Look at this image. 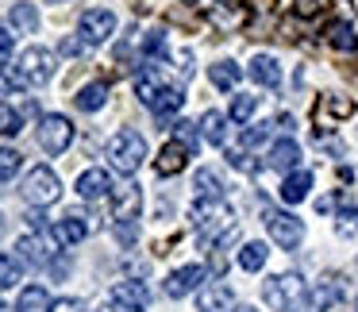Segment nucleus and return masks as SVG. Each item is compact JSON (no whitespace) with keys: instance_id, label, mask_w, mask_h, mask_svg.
<instances>
[{"instance_id":"obj_32","label":"nucleus","mask_w":358,"mask_h":312,"mask_svg":"<svg viewBox=\"0 0 358 312\" xmlns=\"http://www.w3.org/2000/svg\"><path fill=\"white\" fill-rule=\"evenodd\" d=\"M24 132V112L12 104H0V135H20Z\"/></svg>"},{"instance_id":"obj_17","label":"nucleus","mask_w":358,"mask_h":312,"mask_svg":"<svg viewBox=\"0 0 358 312\" xmlns=\"http://www.w3.org/2000/svg\"><path fill=\"white\" fill-rule=\"evenodd\" d=\"M247 73H250L255 85H266V89H278V81H281V66L273 55H255L247 66Z\"/></svg>"},{"instance_id":"obj_29","label":"nucleus","mask_w":358,"mask_h":312,"mask_svg":"<svg viewBox=\"0 0 358 312\" xmlns=\"http://www.w3.org/2000/svg\"><path fill=\"white\" fill-rule=\"evenodd\" d=\"M8 24L16 27V31H24V35L39 31V12H35V4H12Z\"/></svg>"},{"instance_id":"obj_2","label":"nucleus","mask_w":358,"mask_h":312,"mask_svg":"<svg viewBox=\"0 0 358 312\" xmlns=\"http://www.w3.org/2000/svg\"><path fill=\"white\" fill-rule=\"evenodd\" d=\"M143 158H147V139H143L139 132H131V127H124V132L112 135L108 143V162L116 173H135L143 166Z\"/></svg>"},{"instance_id":"obj_25","label":"nucleus","mask_w":358,"mask_h":312,"mask_svg":"<svg viewBox=\"0 0 358 312\" xmlns=\"http://www.w3.org/2000/svg\"><path fill=\"white\" fill-rule=\"evenodd\" d=\"M73 104H78L81 112H96L108 104V81H93V85H85L78 97H73Z\"/></svg>"},{"instance_id":"obj_35","label":"nucleus","mask_w":358,"mask_h":312,"mask_svg":"<svg viewBox=\"0 0 358 312\" xmlns=\"http://www.w3.org/2000/svg\"><path fill=\"white\" fill-rule=\"evenodd\" d=\"M112 235H116V243H120V247H131V243L139 239V220H116Z\"/></svg>"},{"instance_id":"obj_6","label":"nucleus","mask_w":358,"mask_h":312,"mask_svg":"<svg viewBox=\"0 0 358 312\" xmlns=\"http://www.w3.org/2000/svg\"><path fill=\"white\" fill-rule=\"evenodd\" d=\"M16 73H20L24 85H47V81L55 78V55L43 50V47H27L16 62Z\"/></svg>"},{"instance_id":"obj_47","label":"nucleus","mask_w":358,"mask_h":312,"mask_svg":"<svg viewBox=\"0 0 358 312\" xmlns=\"http://www.w3.org/2000/svg\"><path fill=\"white\" fill-rule=\"evenodd\" d=\"M0 235H4V216H0Z\"/></svg>"},{"instance_id":"obj_28","label":"nucleus","mask_w":358,"mask_h":312,"mask_svg":"<svg viewBox=\"0 0 358 312\" xmlns=\"http://www.w3.org/2000/svg\"><path fill=\"white\" fill-rule=\"evenodd\" d=\"M201 135L208 143H216V147H224V139H227V116L224 112H204L201 116Z\"/></svg>"},{"instance_id":"obj_24","label":"nucleus","mask_w":358,"mask_h":312,"mask_svg":"<svg viewBox=\"0 0 358 312\" xmlns=\"http://www.w3.org/2000/svg\"><path fill=\"white\" fill-rule=\"evenodd\" d=\"M50 293L43 285H27L20 289V301H16V312H50Z\"/></svg>"},{"instance_id":"obj_4","label":"nucleus","mask_w":358,"mask_h":312,"mask_svg":"<svg viewBox=\"0 0 358 312\" xmlns=\"http://www.w3.org/2000/svg\"><path fill=\"white\" fill-rule=\"evenodd\" d=\"M24 201L35 204V208H47V204H55L58 197H62V181H58V173L50 170V166H35L31 173L24 178Z\"/></svg>"},{"instance_id":"obj_16","label":"nucleus","mask_w":358,"mask_h":312,"mask_svg":"<svg viewBox=\"0 0 358 312\" xmlns=\"http://www.w3.org/2000/svg\"><path fill=\"white\" fill-rule=\"evenodd\" d=\"M73 189H78L81 201H101V197L112 193V178H108V170H85Z\"/></svg>"},{"instance_id":"obj_48","label":"nucleus","mask_w":358,"mask_h":312,"mask_svg":"<svg viewBox=\"0 0 358 312\" xmlns=\"http://www.w3.org/2000/svg\"><path fill=\"white\" fill-rule=\"evenodd\" d=\"M181 4H196V0H181Z\"/></svg>"},{"instance_id":"obj_21","label":"nucleus","mask_w":358,"mask_h":312,"mask_svg":"<svg viewBox=\"0 0 358 312\" xmlns=\"http://www.w3.org/2000/svg\"><path fill=\"white\" fill-rule=\"evenodd\" d=\"M308 189H312V173L308 170H296V173H289V178L281 181V201H285V204H301L304 197H308Z\"/></svg>"},{"instance_id":"obj_33","label":"nucleus","mask_w":358,"mask_h":312,"mask_svg":"<svg viewBox=\"0 0 358 312\" xmlns=\"http://www.w3.org/2000/svg\"><path fill=\"white\" fill-rule=\"evenodd\" d=\"M255 108H258V97H247V93L231 97V120L235 124H247V120L255 116Z\"/></svg>"},{"instance_id":"obj_9","label":"nucleus","mask_w":358,"mask_h":312,"mask_svg":"<svg viewBox=\"0 0 358 312\" xmlns=\"http://www.w3.org/2000/svg\"><path fill=\"white\" fill-rule=\"evenodd\" d=\"M112 31H116V16H112L108 8H89V12H81L78 35L89 43V47H96V43H108Z\"/></svg>"},{"instance_id":"obj_12","label":"nucleus","mask_w":358,"mask_h":312,"mask_svg":"<svg viewBox=\"0 0 358 312\" xmlns=\"http://www.w3.org/2000/svg\"><path fill=\"white\" fill-rule=\"evenodd\" d=\"M339 297H343V278H339V274H331V278H324L320 285H312L304 312H327V309L339 304Z\"/></svg>"},{"instance_id":"obj_20","label":"nucleus","mask_w":358,"mask_h":312,"mask_svg":"<svg viewBox=\"0 0 358 312\" xmlns=\"http://www.w3.org/2000/svg\"><path fill=\"white\" fill-rule=\"evenodd\" d=\"M324 39H327V47L343 50V55L358 50V35H355V27H350L347 20H331V24H327V31H324Z\"/></svg>"},{"instance_id":"obj_42","label":"nucleus","mask_w":358,"mask_h":312,"mask_svg":"<svg viewBox=\"0 0 358 312\" xmlns=\"http://www.w3.org/2000/svg\"><path fill=\"white\" fill-rule=\"evenodd\" d=\"M85 47H89L85 39H62V55H70V58L85 55Z\"/></svg>"},{"instance_id":"obj_10","label":"nucleus","mask_w":358,"mask_h":312,"mask_svg":"<svg viewBox=\"0 0 358 312\" xmlns=\"http://www.w3.org/2000/svg\"><path fill=\"white\" fill-rule=\"evenodd\" d=\"M204 281H208V270L204 266H181V270H173L170 278H166V297H173V301H181V297H189L193 289H201Z\"/></svg>"},{"instance_id":"obj_38","label":"nucleus","mask_w":358,"mask_h":312,"mask_svg":"<svg viewBox=\"0 0 358 312\" xmlns=\"http://www.w3.org/2000/svg\"><path fill=\"white\" fill-rule=\"evenodd\" d=\"M270 132H273L270 124H255V127H247V132H243V147H262V143L270 139Z\"/></svg>"},{"instance_id":"obj_11","label":"nucleus","mask_w":358,"mask_h":312,"mask_svg":"<svg viewBox=\"0 0 358 312\" xmlns=\"http://www.w3.org/2000/svg\"><path fill=\"white\" fill-rule=\"evenodd\" d=\"M112 216L116 220H139V208H143V193L139 185H112Z\"/></svg>"},{"instance_id":"obj_7","label":"nucleus","mask_w":358,"mask_h":312,"mask_svg":"<svg viewBox=\"0 0 358 312\" xmlns=\"http://www.w3.org/2000/svg\"><path fill=\"white\" fill-rule=\"evenodd\" d=\"M73 143V124L66 116H58V112H50V116L39 120V147L47 150L50 158L62 155L66 147Z\"/></svg>"},{"instance_id":"obj_8","label":"nucleus","mask_w":358,"mask_h":312,"mask_svg":"<svg viewBox=\"0 0 358 312\" xmlns=\"http://www.w3.org/2000/svg\"><path fill=\"white\" fill-rule=\"evenodd\" d=\"M58 247L62 243L55 239V232H43V235H24V239L16 243V250H20V262H27V266H50V258L58 255Z\"/></svg>"},{"instance_id":"obj_26","label":"nucleus","mask_w":358,"mask_h":312,"mask_svg":"<svg viewBox=\"0 0 358 312\" xmlns=\"http://www.w3.org/2000/svg\"><path fill=\"white\" fill-rule=\"evenodd\" d=\"M296 162H301V147H296V139L273 143V150H270V166H273V170H293Z\"/></svg>"},{"instance_id":"obj_45","label":"nucleus","mask_w":358,"mask_h":312,"mask_svg":"<svg viewBox=\"0 0 358 312\" xmlns=\"http://www.w3.org/2000/svg\"><path fill=\"white\" fill-rule=\"evenodd\" d=\"M231 312H258V309H250V304H235Z\"/></svg>"},{"instance_id":"obj_41","label":"nucleus","mask_w":358,"mask_h":312,"mask_svg":"<svg viewBox=\"0 0 358 312\" xmlns=\"http://www.w3.org/2000/svg\"><path fill=\"white\" fill-rule=\"evenodd\" d=\"M50 312H89L85 301H78V297H62V301L50 304Z\"/></svg>"},{"instance_id":"obj_43","label":"nucleus","mask_w":358,"mask_h":312,"mask_svg":"<svg viewBox=\"0 0 358 312\" xmlns=\"http://www.w3.org/2000/svg\"><path fill=\"white\" fill-rule=\"evenodd\" d=\"M12 58V35H8V27L0 24V62H8Z\"/></svg>"},{"instance_id":"obj_22","label":"nucleus","mask_w":358,"mask_h":312,"mask_svg":"<svg viewBox=\"0 0 358 312\" xmlns=\"http://www.w3.org/2000/svg\"><path fill=\"white\" fill-rule=\"evenodd\" d=\"M181 104H185V93H181L178 85H162V93L155 97V104H150V112H155V116L166 124V120H170L173 112L181 108Z\"/></svg>"},{"instance_id":"obj_23","label":"nucleus","mask_w":358,"mask_h":312,"mask_svg":"<svg viewBox=\"0 0 358 312\" xmlns=\"http://www.w3.org/2000/svg\"><path fill=\"white\" fill-rule=\"evenodd\" d=\"M193 189H196V201H224V181H220L216 170H196Z\"/></svg>"},{"instance_id":"obj_40","label":"nucleus","mask_w":358,"mask_h":312,"mask_svg":"<svg viewBox=\"0 0 358 312\" xmlns=\"http://www.w3.org/2000/svg\"><path fill=\"white\" fill-rule=\"evenodd\" d=\"M16 89H24V81H20V73L16 70H0V97H4V93H16Z\"/></svg>"},{"instance_id":"obj_5","label":"nucleus","mask_w":358,"mask_h":312,"mask_svg":"<svg viewBox=\"0 0 358 312\" xmlns=\"http://www.w3.org/2000/svg\"><path fill=\"white\" fill-rule=\"evenodd\" d=\"M262 224H266V232L273 235V243H278L281 250H296V247H301L304 224L296 216H289V212H281V208H262Z\"/></svg>"},{"instance_id":"obj_36","label":"nucleus","mask_w":358,"mask_h":312,"mask_svg":"<svg viewBox=\"0 0 358 312\" xmlns=\"http://www.w3.org/2000/svg\"><path fill=\"white\" fill-rule=\"evenodd\" d=\"M331 4H335V0H296V16H301V20H316V16H324Z\"/></svg>"},{"instance_id":"obj_14","label":"nucleus","mask_w":358,"mask_h":312,"mask_svg":"<svg viewBox=\"0 0 358 312\" xmlns=\"http://www.w3.org/2000/svg\"><path fill=\"white\" fill-rule=\"evenodd\" d=\"M112 304H116V309L143 312L150 304V289L143 285V281H116V285H112Z\"/></svg>"},{"instance_id":"obj_30","label":"nucleus","mask_w":358,"mask_h":312,"mask_svg":"<svg viewBox=\"0 0 358 312\" xmlns=\"http://www.w3.org/2000/svg\"><path fill=\"white\" fill-rule=\"evenodd\" d=\"M266 255H270V250H266V243H243V250H239V266L243 270H262L266 266Z\"/></svg>"},{"instance_id":"obj_49","label":"nucleus","mask_w":358,"mask_h":312,"mask_svg":"<svg viewBox=\"0 0 358 312\" xmlns=\"http://www.w3.org/2000/svg\"><path fill=\"white\" fill-rule=\"evenodd\" d=\"M355 309H358V297H355Z\"/></svg>"},{"instance_id":"obj_39","label":"nucleus","mask_w":358,"mask_h":312,"mask_svg":"<svg viewBox=\"0 0 358 312\" xmlns=\"http://www.w3.org/2000/svg\"><path fill=\"white\" fill-rule=\"evenodd\" d=\"M173 135H178V143H185L189 150H196V124H189V120H178V124H173Z\"/></svg>"},{"instance_id":"obj_46","label":"nucleus","mask_w":358,"mask_h":312,"mask_svg":"<svg viewBox=\"0 0 358 312\" xmlns=\"http://www.w3.org/2000/svg\"><path fill=\"white\" fill-rule=\"evenodd\" d=\"M231 4H235V0H220V8H231Z\"/></svg>"},{"instance_id":"obj_15","label":"nucleus","mask_w":358,"mask_h":312,"mask_svg":"<svg viewBox=\"0 0 358 312\" xmlns=\"http://www.w3.org/2000/svg\"><path fill=\"white\" fill-rule=\"evenodd\" d=\"M189 158H193V150L185 147V143H178V139H170L162 147V155L155 158V170L162 173V178H170V173H181L189 166Z\"/></svg>"},{"instance_id":"obj_13","label":"nucleus","mask_w":358,"mask_h":312,"mask_svg":"<svg viewBox=\"0 0 358 312\" xmlns=\"http://www.w3.org/2000/svg\"><path fill=\"white\" fill-rule=\"evenodd\" d=\"M231 309H235V293L227 281H212L196 297V312H231Z\"/></svg>"},{"instance_id":"obj_34","label":"nucleus","mask_w":358,"mask_h":312,"mask_svg":"<svg viewBox=\"0 0 358 312\" xmlns=\"http://www.w3.org/2000/svg\"><path fill=\"white\" fill-rule=\"evenodd\" d=\"M20 162H24V155L12 147H0V181H12L20 173Z\"/></svg>"},{"instance_id":"obj_3","label":"nucleus","mask_w":358,"mask_h":312,"mask_svg":"<svg viewBox=\"0 0 358 312\" xmlns=\"http://www.w3.org/2000/svg\"><path fill=\"white\" fill-rule=\"evenodd\" d=\"M262 297L273 312H293L304 301V278L301 274H273L262 285Z\"/></svg>"},{"instance_id":"obj_1","label":"nucleus","mask_w":358,"mask_h":312,"mask_svg":"<svg viewBox=\"0 0 358 312\" xmlns=\"http://www.w3.org/2000/svg\"><path fill=\"white\" fill-rule=\"evenodd\" d=\"M193 227L196 235H201V243H208V247H216L220 239H224L227 232H231V212H227L224 201H196L193 208Z\"/></svg>"},{"instance_id":"obj_37","label":"nucleus","mask_w":358,"mask_h":312,"mask_svg":"<svg viewBox=\"0 0 358 312\" xmlns=\"http://www.w3.org/2000/svg\"><path fill=\"white\" fill-rule=\"evenodd\" d=\"M335 232L339 235H358V208H343L335 216Z\"/></svg>"},{"instance_id":"obj_44","label":"nucleus","mask_w":358,"mask_h":312,"mask_svg":"<svg viewBox=\"0 0 358 312\" xmlns=\"http://www.w3.org/2000/svg\"><path fill=\"white\" fill-rule=\"evenodd\" d=\"M27 224H31L35 232H47V227H50V224H47V216H43L39 208H35V212H27Z\"/></svg>"},{"instance_id":"obj_19","label":"nucleus","mask_w":358,"mask_h":312,"mask_svg":"<svg viewBox=\"0 0 358 312\" xmlns=\"http://www.w3.org/2000/svg\"><path fill=\"white\" fill-rule=\"evenodd\" d=\"M324 116H331V120H350V116H355V101H350V97H343V93L320 97V101H316V124H324Z\"/></svg>"},{"instance_id":"obj_31","label":"nucleus","mask_w":358,"mask_h":312,"mask_svg":"<svg viewBox=\"0 0 358 312\" xmlns=\"http://www.w3.org/2000/svg\"><path fill=\"white\" fill-rule=\"evenodd\" d=\"M20 274H24V262H20L16 255H4V250H0V289L16 285Z\"/></svg>"},{"instance_id":"obj_18","label":"nucleus","mask_w":358,"mask_h":312,"mask_svg":"<svg viewBox=\"0 0 358 312\" xmlns=\"http://www.w3.org/2000/svg\"><path fill=\"white\" fill-rule=\"evenodd\" d=\"M85 235H89V224H85V216H78V212H66V216L55 224V239L62 243V247H78Z\"/></svg>"},{"instance_id":"obj_27","label":"nucleus","mask_w":358,"mask_h":312,"mask_svg":"<svg viewBox=\"0 0 358 312\" xmlns=\"http://www.w3.org/2000/svg\"><path fill=\"white\" fill-rule=\"evenodd\" d=\"M239 78H243V70L235 62H216V66H208V81L216 89H224V93H231L235 85H239Z\"/></svg>"}]
</instances>
